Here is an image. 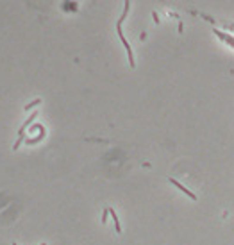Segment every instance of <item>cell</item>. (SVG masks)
Masks as SVG:
<instances>
[{
  "instance_id": "6",
  "label": "cell",
  "mask_w": 234,
  "mask_h": 245,
  "mask_svg": "<svg viewBox=\"0 0 234 245\" xmlns=\"http://www.w3.org/2000/svg\"><path fill=\"white\" fill-rule=\"evenodd\" d=\"M39 104H41V100H39V98H36V100H32V102H29V104H27V106L23 107V111H30L32 107H36V106H39Z\"/></svg>"
},
{
  "instance_id": "8",
  "label": "cell",
  "mask_w": 234,
  "mask_h": 245,
  "mask_svg": "<svg viewBox=\"0 0 234 245\" xmlns=\"http://www.w3.org/2000/svg\"><path fill=\"white\" fill-rule=\"evenodd\" d=\"M152 18H154L156 23H159V16H157V13H152Z\"/></svg>"
},
{
  "instance_id": "1",
  "label": "cell",
  "mask_w": 234,
  "mask_h": 245,
  "mask_svg": "<svg viewBox=\"0 0 234 245\" xmlns=\"http://www.w3.org/2000/svg\"><path fill=\"white\" fill-rule=\"evenodd\" d=\"M168 181H170V183H172V184H173V186H177V188H179V190H181V192H184V193H186V195H188V197H190V199H193V201H197V195H193V192H190V190H188V188H184V186H182V184H181V183H179V181H175V179H173V177H170V179H168Z\"/></svg>"
},
{
  "instance_id": "4",
  "label": "cell",
  "mask_w": 234,
  "mask_h": 245,
  "mask_svg": "<svg viewBox=\"0 0 234 245\" xmlns=\"http://www.w3.org/2000/svg\"><path fill=\"white\" fill-rule=\"evenodd\" d=\"M109 213H111V217H113V222H114V227H116V233H122V226H120V220H118V217H116V213L109 208Z\"/></svg>"
},
{
  "instance_id": "10",
  "label": "cell",
  "mask_w": 234,
  "mask_h": 245,
  "mask_svg": "<svg viewBox=\"0 0 234 245\" xmlns=\"http://www.w3.org/2000/svg\"><path fill=\"white\" fill-rule=\"evenodd\" d=\"M13 245H16V244H13Z\"/></svg>"
},
{
  "instance_id": "2",
  "label": "cell",
  "mask_w": 234,
  "mask_h": 245,
  "mask_svg": "<svg viewBox=\"0 0 234 245\" xmlns=\"http://www.w3.org/2000/svg\"><path fill=\"white\" fill-rule=\"evenodd\" d=\"M36 116H38V111H36V113H32V115H30V116H29V118L21 124V129H20V131H21V132H25V129H27V127H29V125L36 120Z\"/></svg>"
},
{
  "instance_id": "3",
  "label": "cell",
  "mask_w": 234,
  "mask_h": 245,
  "mask_svg": "<svg viewBox=\"0 0 234 245\" xmlns=\"http://www.w3.org/2000/svg\"><path fill=\"white\" fill-rule=\"evenodd\" d=\"M129 11H131V2H129V0H125V9H123L122 16H120V20H118V25H122V21L125 20V16L129 14Z\"/></svg>"
},
{
  "instance_id": "9",
  "label": "cell",
  "mask_w": 234,
  "mask_h": 245,
  "mask_svg": "<svg viewBox=\"0 0 234 245\" xmlns=\"http://www.w3.org/2000/svg\"><path fill=\"white\" fill-rule=\"evenodd\" d=\"M41 245H47V244H41Z\"/></svg>"
},
{
  "instance_id": "7",
  "label": "cell",
  "mask_w": 234,
  "mask_h": 245,
  "mask_svg": "<svg viewBox=\"0 0 234 245\" xmlns=\"http://www.w3.org/2000/svg\"><path fill=\"white\" fill-rule=\"evenodd\" d=\"M107 213H109V208H106V209H104V213H102V224H106V222H107Z\"/></svg>"
},
{
  "instance_id": "5",
  "label": "cell",
  "mask_w": 234,
  "mask_h": 245,
  "mask_svg": "<svg viewBox=\"0 0 234 245\" xmlns=\"http://www.w3.org/2000/svg\"><path fill=\"white\" fill-rule=\"evenodd\" d=\"M23 138H25V132H21V131H20V132H18V140H16V143L13 145V149H14V150H18V149H20V145H21Z\"/></svg>"
}]
</instances>
